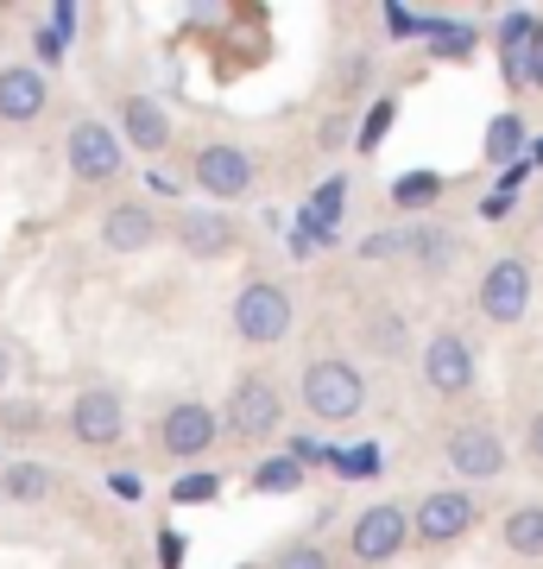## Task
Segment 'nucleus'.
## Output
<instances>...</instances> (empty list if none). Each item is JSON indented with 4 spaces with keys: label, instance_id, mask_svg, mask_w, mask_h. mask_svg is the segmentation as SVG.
I'll return each instance as SVG.
<instances>
[{
    "label": "nucleus",
    "instance_id": "f257e3e1",
    "mask_svg": "<svg viewBox=\"0 0 543 569\" xmlns=\"http://www.w3.org/2000/svg\"><path fill=\"white\" fill-rule=\"evenodd\" d=\"M366 406V380L348 361H310L303 367V411L322 425H348Z\"/></svg>",
    "mask_w": 543,
    "mask_h": 569
},
{
    "label": "nucleus",
    "instance_id": "f03ea898",
    "mask_svg": "<svg viewBox=\"0 0 543 569\" xmlns=\"http://www.w3.org/2000/svg\"><path fill=\"white\" fill-rule=\"evenodd\" d=\"M234 329H241V342L253 348H279L291 336V291L272 279H253L241 284V298H234Z\"/></svg>",
    "mask_w": 543,
    "mask_h": 569
},
{
    "label": "nucleus",
    "instance_id": "7ed1b4c3",
    "mask_svg": "<svg viewBox=\"0 0 543 569\" xmlns=\"http://www.w3.org/2000/svg\"><path fill=\"white\" fill-rule=\"evenodd\" d=\"M63 159H70V171H77L82 183H108V178H121L127 146H121V133H114V127L77 121V127H70V140H63Z\"/></svg>",
    "mask_w": 543,
    "mask_h": 569
},
{
    "label": "nucleus",
    "instance_id": "20e7f679",
    "mask_svg": "<svg viewBox=\"0 0 543 569\" xmlns=\"http://www.w3.org/2000/svg\"><path fill=\"white\" fill-rule=\"evenodd\" d=\"M284 425V399L272 373H241L234 380V399H228V430L234 437H272Z\"/></svg>",
    "mask_w": 543,
    "mask_h": 569
},
{
    "label": "nucleus",
    "instance_id": "39448f33",
    "mask_svg": "<svg viewBox=\"0 0 543 569\" xmlns=\"http://www.w3.org/2000/svg\"><path fill=\"white\" fill-rule=\"evenodd\" d=\"M524 310H531V266L524 260H493L481 279V317L486 323H524Z\"/></svg>",
    "mask_w": 543,
    "mask_h": 569
},
{
    "label": "nucleus",
    "instance_id": "423d86ee",
    "mask_svg": "<svg viewBox=\"0 0 543 569\" xmlns=\"http://www.w3.org/2000/svg\"><path fill=\"white\" fill-rule=\"evenodd\" d=\"M423 380H430L436 399H462V392H474V348H467L455 329L430 336V342H423Z\"/></svg>",
    "mask_w": 543,
    "mask_h": 569
},
{
    "label": "nucleus",
    "instance_id": "0eeeda50",
    "mask_svg": "<svg viewBox=\"0 0 543 569\" xmlns=\"http://www.w3.org/2000/svg\"><path fill=\"white\" fill-rule=\"evenodd\" d=\"M474 519H481V500L462 488H443V493H423L411 531H418L423 545H455L462 531H474Z\"/></svg>",
    "mask_w": 543,
    "mask_h": 569
},
{
    "label": "nucleus",
    "instance_id": "6e6552de",
    "mask_svg": "<svg viewBox=\"0 0 543 569\" xmlns=\"http://www.w3.org/2000/svg\"><path fill=\"white\" fill-rule=\"evenodd\" d=\"M215 411L202 406V399H178V406L164 411L159 418V443L171 449V456H178V462H197L202 449L215 443Z\"/></svg>",
    "mask_w": 543,
    "mask_h": 569
},
{
    "label": "nucleus",
    "instance_id": "1a4fd4ad",
    "mask_svg": "<svg viewBox=\"0 0 543 569\" xmlns=\"http://www.w3.org/2000/svg\"><path fill=\"white\" fill-rule=\"evenodd\" d=\"M70 430H77V443L89 449H108V443H121L127 437V406H121V392H82L77 406H70Z\"/></svg>",
    "mask_w": 543,
    "mask_h": 569
},
{
    "label": "nucleus",
    "instance_id": "9d476101",
    "mask_svg": "<svg viewBox=\"0 0 543 569\" xmlns=\"http://www.w3.org/2000/svg\"><path fill=\"white\" fill-rule=\"evenodd\" d=\"M404 538H411V519H404L392 500H380V507H366L361 519H354V557H361V563H392L404 550Z\"/></svg>",
    "mask_w": 543,
    "mask_h": 569
},
{
    "label": "nucleus",
    "instance_id": "9b49d317",
    "mask_svg": "<svg viewBox=\"0 0 543 569\" xmlns=\"http://www.w3.org/2000/svg\"><path fill=\"white\" fill-rule=\"evenodd\" d=\"M197 183H202V197H247V183H253V159H247L241 146H202L197 152Z\"/></svg>",
    "mask_w": 543,
    "mask_h": 569
},
{
    "label": "nucleus",
    "instance_id": "f8f14e48",
    "mask_svg": "<svg viewBox=\"0 0 543 569\" xmlns=\"http://www.w3.org/2000/svg\"><path fill=\"white\" fill-rule=\"evenodd\" d=\"M171 234H178V247L190 260H222V253H234V222H228L222 209H183L178 222H171Z\"/></svg>",
    "mask_w": 543,
    "mask_h": 569
},
{
    "label": "nucleus",
    "instance_id": "ddd939ff",
    "mask_svg": "<svg viewBox=\"0 0 543 569\" xmlns=\"http://www.w3.org/2000/svg\"><path fill=\"white\" fill-rule=\"evenodd\" d=\"M44 102H51V89H44V77L32 63H7L0 70V121H13V127L39 121Z\"/></svg>",
    "mask_w": 543,
    "mask_h": 569
},
{
    "label": "nucleus",
    "instance_id": "4468645a",
    "mask_svg": "<svg viewBox=\"0 0 543 569\" xmlns=\"http://www.w3.org/2000/svg\"><path fill=\"white\" fill-rule=\"evenodd\" d=\"M449 468H455V475H467V481H493V475L505 468V443L493 437V430L467 425V430H455V437H449Z\"/></svg>",
    "mask_w": 543,
    "mask_h": 569
},
{
    "label": "nucleus",
    "instance_id": "2eb2a0df",
    "mask_svg": "<svg viewBox=\"0 0 543 569\" xmlns=\"http://www.w3.org/2000/svg\"><path fill=\"white\" fill-rule=\"evenodd\" d=\"M399 253H411L418 260V272H449L455 266V253H462V241H455V228H443V222H418L411 234H399Z\"/></svg>",
    "mask_w": 543,
    "mask_h": 569
},
{
    "label": "nucleus",
    "instance_id": "dca6fc26",
    "mask_svg": "<svg viewBox=\"0 0 543 569\" xmlns=\"http://www.w3.org/2000/svg\"><path fill=\"white\" fill-rule=\"evenodd\" d=\"M159 241V216L140 203H121L101 216V247H114V253H140V247Z\"/></svg>",
    "mask_w": 543,
    "mask_h": 569
},
{
    "label": "nucleus",
    "instance_id": "f3484780",
    "mask_svg": "<svg viewBox=\"0 0 543 569\" xmlns=\"http://www.w3.org/2000/svg\"><path fill=\"white\" fill-rule=\"evenodd\" d=\"M121 127H127V146H140V152H164L171 146V121H164V108L152 96H127Z\"/></svg>",
    "mask_w": 543,
    "mask_h": 569
},
{
    "label": "nucleus",
    "instance_id": "a211bd4d",
    "mask_svg": "<svg viewBox=\"0 0 543 569\" xmlns=\"http://www.w3.org/2000/svg\"><path fill=\"white\" fill-rule=\"evenodd\" d=\"M500 538H505V550H512V557H543V507H519V512H505Z\"/></svg>",
    "mask_w": 543,
    "mask_h": 569
},
{
    "label": "nucleus",
    "instance_id": "6ab92c4d",
    "mask_svg": "<svg viewBox=\"0 0 543 569\" xmlns=\"http://www.w3.org/2000/svg\"><path fill=\"white\" fill-rule=\"evenodd\" d=\"M0 493H7V500H20V507H39L44 493H51V475H44L39 462H13V468H7V481H0Z\"/></svg>",
    "mask_w": 543,
    "mask_h": 569
},
{
    "label": "nucleus",
    "instance_id": "aec40b11",
    "mask_svg": "<svg viewBox=\"0 0 543 569\" xmlns=\"http://www.w3.org/2000/svg\"><path fill=\"white\" fill-rule=\"evenodd\" d=\"M531 13H505L500 20V58H505V77L524 82V39H531Z\"/></svg>",
    "mask_w": 543,
    "mask_h": 569
},
{
    "label": "nucleus",
    "instance_id": "412c9836",
    "mask_svg": "<svg viewBox=\"0 0 543 569\" xmlns=\"http://www.w3.org/2000/svg\"><path fill=\"white\" fill-rule=\"evenodd\" d=\"M486 159L493 164H519L524 159V121L519 114H500V121L486 127Z\"/></svg>",
    "mask_w": 543,
    "mask_h": 569
},
{
    "label": "nucleus",
    "instance_id": "4be33fe9",
    "mask_svg": "<svg viewBox=\"0 0 543 569\" xmlns=\"http://www.w3.org/2000/svg\"><path fill=\"white\" fill-rule=\"evenodd\" d=\"M423 39H436V58H474V26H449V20H418Z\"/></svg>",
    "mask_w": 543,
    "mask_h": 569
},
{
    "label": "nucleus",
    "instance_id": "5701e85b",
    "mask_svg": "<svg viewBox=\"0 0 543 569\" xmlns=\"http://www.w3.org/2000/svg\"><path fill=\"white\" fill-rule=\"evenodd\" d=\"M436 197H443V178H436V171H404V178L392 183V203L399 209H430Z\"/></svg>",
    "mask_w": 543,
    "mask_h": 569
},
{
    "label": "nucleus",
    "instance_id": "b1692460",
    "mask_svg": "<svg viewBox=\"0 0 543 569\" xmlns=\"http://www.w3.org/2000/svg\"><path fill=\"white\" fill-rule=\"evenodd\" d=\"M298 481H303V468L291 462V456H272V462L253 468V488H260V493H291Z\"/></svg>",
    "mask_w": 543,
    "mask_h": 569
},
{
    "label": "nucleus",
    "instance_id": "393cba45",
    "mask_svg": "<svg viewBox=\"0 0 543 569\" xmlns=\"http://www.w3.org/2000/svg\"><path fill=\"white\" fill-rule=\"evenodd\" d=\"M392 114H399V102H392V96H385V102H373V114H366V121H361V133H354V140H361V152H373V146L385 140V127H392Z\"/></svg>",
    "mask_w": 543,
    "mask_h": 569
},
{
    "label": "nucleus",
    "instance_id": "a878e982",
    "mask_svg": "<svg viewBox=\"0 0 543 569\" xmlns=\"http://www.w3.org/2000/svg\"><path fill=\"white\" fill-rule=\"evenodd\" d=\"M215 493H222V481H215V475H190V481H178V488H171V500H178V507H209Z\"/></svg>",
    "mask_w": 543,
    "mask_h": 569
},
{
    "label": "nucleus",
    "instance_id": "bb28decb",
    "mask_svg": "<svg viewBox=\"0 0 543 569\" xmlns=\"http://www.w3.org/2000/svg\"><path fill=\"white\" fill-rule=\"evenodd\" d=\"M298 468H335V449L316 443V437H291V449H284Z\"/></svg>",
    "mask_w": 543,
    "mask_h": 569
},
{
    "label": "nucleus",
    "instance_id": "cd10ccee",
    "mask_svg": "<svg viewBox=\"0 0 543 569\" xmlns=\"http://www.w3.org/2000/svg\"><path fill=\"white\" fill-rule=\"evenodd\" d=\"M272 569H329V550H322V545H291Z\"/></svg>",
    "mask_w": 543,
    "mask_h": 569
},
{
    "label": "nucleus",
    "instance_id": "c85d7f7f",
    "mask_svg": "<svg viewBox=\"0 0 543 569\" xmlns=\"http://www.w3.org/2000/svg\"><path fill=\"white\" fill-rule=\"evenodd\" d=\"M342 475H380V443H354V456H335Z\"/></svg>",
    "mask_w": 543,
    "mask_h": 569
},
{
    "label": "nucleus",
    "instance_id": "c756f323",
    "mask_svg": "<svg viewBox=\"0 0 543 569\" xmlns=\"http://www.w3.org/2000/svg\"><path fill=\"white\" fill-rule=\"evenodd\" d=\"M524 82H537L543 89V20L531 26V39H524Z\"/></svg>",
    "mask_w": 543,
    "mask_h": 569
},
{
    "label": "nucleus",
    "instance_id": "7c9ffc66",
    "mask_svg": "<svg viewBox=\"0 0 543 569\" xmlns=\"http://www.w3.org/2000/svg\"><path fill=\"white\" fill-rule=\"evenodd\" d=\"M183 557H190V545H183V531L164 526L159 531V569H183Z\"/></svg>",
    "mask_w": 543,
    "mask_h": 569
},
{
    "label": "nucleus",
    "instance_id": "2f4dec72",
    "mask_svg": "<svg viewBox=\"0 0 543 569\" xmlns=\"http://www.w3.org/2000/svg\"><path fill=\"white\" fill-rule=\"evenodd\" d=\"M354 253H361V260H392V253H399V234H380V228H373Z\"/></svg>",
    "mask_w": 543,
    "mask_h": 569
},
{
    "label": "nucleus",
    "instance_id": "473e14b6",
    "mask_svg": "<svg viewBox=\"0 0 543 569\" xmlns=\"http://www.w3.org/2000/svg\"><path fill=\"white\" fill-rule=\"evenodd\" d=\"M32 44H39V63H63V51H70L51 26H39V32H32Z\"/></svg>",
    "mask_w": 543,
    "mask_h": 569
},
{
    "label": "nucleus",
    "instance_id": "72a5a7b5",
    "mask_svg": "<svg viewBox=\"0 0 543 569\" xmlns=\"http://www.w3.org/2000/svg\"><path fill=\"white\" fill-rule=\"evenodd\" d=\"M380 355H404V323L399 317H380Z\"/></svg>",
    "mask_w": 543,
    "mask_h": 569
},
{
    "label": "nucleus",
    "instance_id": "f704fd0d",
    "mask_svg": "<svg viewBox=\"0 0 543 569\" xmlns=\"http://www.w3.org/2000/svg\"><path fill=\"white\" fill-rule=\"evenodd\" d=\"M51 32L70 44V32H77V7H70V0H58V7H51Z\"/></svg>",
    "mask_w": 543,
    "mask_h": 569
},
{
    "label": "nucleus",
    "instance_id": "c9c22d12",
    "mask_svg": "<svg viewBox=\"0 0 543 569\" xmlns=\"http://www.w3.org/2000/svg\"><path fill=\"white\" fill-rule=\"evenodd\" d=\"M524 449H531V462L543 468V411L531 418V430H524Z\"/></svg>",
    "mask_w": 543,
    "mask_h": 569
},
{
    "label": "nucleus",
    "instance_id": "e433bc0d",
    "mask_svg": "<svg viewBox=\"0 0 543 569\" xmlns=\"http://www.w3.org/2000/svg\"><path fill=\"white\" fill-rule=\"evenodd\" d=\"M385 26H392V32H399V39H404V32H418V20H411V13H404V7H385Z\"/></svg>",
    "mask_w": 543,
    "mask_h": 569
},
{
    "label": "nucleus",
    "instance_id": "4c0bfd02",
    "mask_svg": "<svg viewBox=\"0 0 543 569\" xmlns=\"http://www.w3.org/2000/svg\"><path fill=\"white\" fill-rule=\"evenodd\" d=\"M108 488L121 493V500H140V475H114V481H108Z\"/></svg>",
    "mask_w": 543,
    "mask_h": 569
},
{
    "label": "nucleus",
    "instance_id": "58836bf2",
    "mask_svg": "<svg viewBox=\"0 0 543 569\" xmlns=\"http://www.w3.org/2000/svg\"><path fill=\"white\" fill-rule=\"evenodd\" d=\"M505 209H512V197H500V190H493V197H486V209H481V216H486V222H500Z\"/></svg>",
    "mask_w": 543,
    "mask_h": 569
},
{
    "label": "nucleus",
    "instance_id": "ea45409f",
    "mask_svg": "<svg viewBox=\"0 0 543 569\" xmlns=\"http://www.w3.org/2000/svg\"><path fill=\"white\" fill-rule=\"evenodd\" d=\"M7 380H13V348L0 342V392H7Z\"/></svg>",
    "mask_w": 543,
    "mask_h": 569
},
{
    "label": "nucleus",
    "instance_id": "a19ab883",
    "mask_svg": "<svg viewBox=\"0 0 543 569\" xmlns=\"http://www.w3.org/2000/svg\"><path fill=\"white\" fill-rule=\"evenodd\" d=\"M524 164H543V133L531 140V159H524Z\"/></svg>",
    "mask_w": 543,
    "mask_h": 569
}]
</instances>
